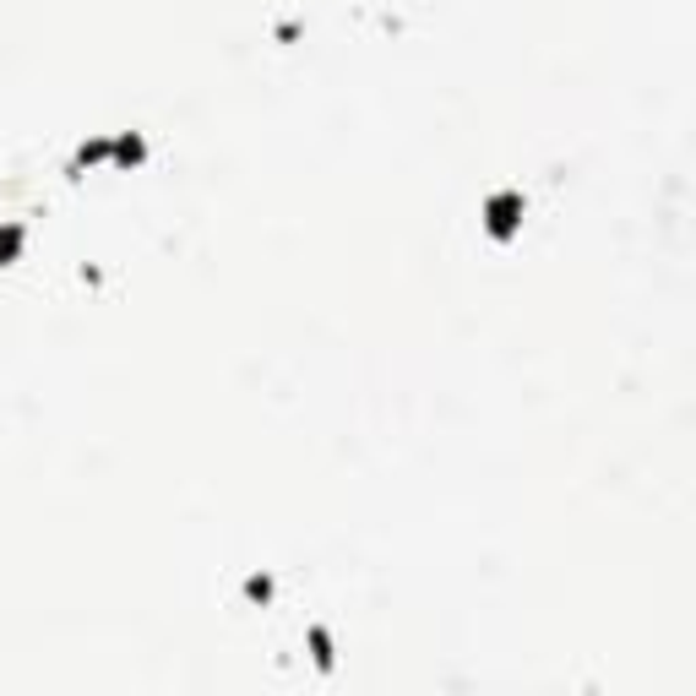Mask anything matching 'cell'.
Instances as JSON below:
<instances>
[{
	"label": "cell",
	"instance_id": "cell-1",
	"mask_svg": "<svg viewBox=\"0 0 696 696\" xmlns=\"http://www.w3.org/2000/svg\"><path fill=\"white\" fill-rule=\"evenodd\" d=\"M517 218H522V196L517 191H495L490 202H484V229H490L495 240H506V234L517 229Z\"/></svg>",
	"mask_w": 696,
	"mask_h": 696
},
{
	"label": "cell",
	"instance_id": "cell-2",
	"mask_svg": "<svg viewBox=\"0 0 696 696\" xmlns=\"http://www.w3.org/2000/svg\"><path fill=\"white\" fill-rule=\"evenodd\" d=\"M142 153H147L142 131H126V136H115V142H109V158H115L120 169H126V164H142Z\"/></svg>",
	"mask_w": 696,
	"mask_h": 696
},
{
	"label": "cell",
	"instance_id": "cell-3",
	"mask_svg": "<svg viewBox=\"0 0 696 696\" xmlns=\"http://www.w3.org/2000/svg\"><path fill=\"white\" fill-rule=\"evenodd\" d=\"M17 251H22V223L6 218L0 223V261H17Z\"/></svg>",
	"mask_w": 696,
	"mask_h": 696
}]
</instances>
